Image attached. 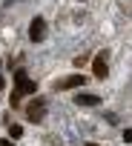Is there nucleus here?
I'll return each mask as SVG.
<instances>
[{"label":"nucleus","mask_w":132,"mask_h":146,"mask_svg":"<svg viewBox=\"0 0 132 146\" xmlns=\"http://www.w3.org/2000/svg\"><path fill=\"white\" fill-rule=\"evenodd\" d=\"M92 72H95V78H106V52H101L98 57H95V63H92Z\"/></svg>","instance_id":"obj_4"},{"label":"nucleus","mask_w":132,"mask_h":146,"mask_svg":"<svg viewBox=\"0 0 132 146\" xmlns=\"http://www.w3.org/2000/svg\"><path fill=\"white\" fill-rule=\"evenodd\" d=\"M26 115H29V120H32V123H40V120H43V115H46V109H43V103H40V100H35V103H29Z\"/></svg>","instance_id":"obj_3"},{"label":"nucleus","mask_w":132,"mask_h":146,"mask_svg":"<svg viewBox=\"0 0 132 146\" xmlns=\"http://www.w3.org/2000/svg\"><path fill=\"white\" fill-rule=\"evenodd\" d=\"M9 135H12V137H20L23 129H20V126H9Z\"/></svg>","instance_id":"obj_7"},{"label":"nucleus","mask_w":132,"mask_h":146,"mask_svg":"<svg viewBox=\"0 0 132 146\" xmlns=\"http://www.w3.org/2000/svg\"><path fill=\"white\" fill-rule=\"evenodd\" d=\"M32 92H35V83L29 80L26 69H17V72H15V95H12V103L17 106V100H20L23 95H32Z\"/></svg>","instance_id":"obj_1"},{"label":"nucleus","mask_w":132,"mask_h":146,"mask_svg":"<svg viewBox=\"0 0 132 146\" xmlns=\"http://www.w3.org/2000/svg\"><path fill=\"white\" fill-rule=\"evenodd\" d=\"M101 98L98 95H78V106H98Z\"/></svg>","instance_id":"obj_6"},{"label":"nucleus","mask_w":132,"mask_h":146,"mask_svg":"<svg viewBox=\"0 0 132 146\" xmlns=\"http://www.w3.org/2000/svg\"><path fill=\"white\" fill-rule=\"evenodd\" d=\"M3 83H6V80H3V78H0V92H3Z\"/></svg>","instance_id":"obj_10"},{"label":"nucleus","mask_w":132,"mask_h":146,"mask_svg":"<svg viewBox=\"0 0 132 146\" xmlns=\"http://www.w3.org/2000/svg\"><path fill=\"white\" fill-rule=\"evenodd\" d=\"M0 146H15V143L12 140H0Z\"/></svg>","instance_id":"obj_9"},{"label":"nucleus","mask_w":132,"mask_h":146,"mask_svg":"<svg viewBox=\"0 0 132 146\" xmlns=\"http://www.w3.org/2000/svg\"><path fill=\"white\" fill-rule=\"evenodd\" d=\"M29 37H32L35 43L46 37V20H43V17H35V20H32V26H29Z\"/></svg>","instance_id":"obj_2"},{"label":"nucleus","mask_w":132,"mask_h":146,"mask_svg":"<svg viewBox=\"0 0 132 146\" xmlns=\"http://www.w3.org/2000/svg\"><path fill=\"white\" fill-rule=\"evenodd\" d=\"M86 146H95V143H86Z\"/></svg>","instance_id":"obj_11"},{"label":"nucleus","mask_w":132,"mask_h":146,"mask_svg":"<svg viewBox=\"0 0 132 146\" xmlns=\"http://www.w3.org/2000/svg\"><path fill=\"white\" fill-rule=\"evenodd\" d=\"M81 83H86V78H83V75H72V78H63V80L57 83V89H75V86H81Z\"/></svg>","instance_id":"obj_5"},{"label":"nucleus","mask_w":132,"mask_h":146,"mask_svg":"<svg viewBox=\"0 0 132 146\" xmlns=\"http://www.w3.org/2000/svg\"><path fill=\"white\" fill-rule=\"evenodd\" d=\"M123 140H126V143H132V129H126V132H123Z\"/></svg>","instance_id":"obj_8"}]
</instances>
